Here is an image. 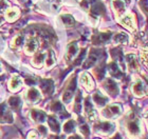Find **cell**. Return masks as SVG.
Instances as JSON below:
<instances>
[{
    "label": "cell",
    "instance_id": "cell-1",
    "mask_svg": "<svg viewBox=\"0 0 148 139\" xmlns=\"http://www.w3.org/2000/svg\"><path fill=\"white\" fill-rule=\"evenodd\" d=\"M13 117L12 113L8 108L5 103H1L0 104V122L1 123H8V122H12Z\"/></svg>",
    "mask_w": 148,
    "mask_h": 139
},
{
    "label": "cell",
    "instance_id": "cell-2",
    "mask_svg": "<svg viewBox=\"0 0 148 139\" xmlns=\"http://www.w3.org/2000/svg\"><path fill=\"white\" fill-rule=\"evenodd\" d=\"M75 89H76V78L74 77L71 80V82L69 83V85H68V87H67V90H66L65 94H64V96H62V99H64V101H65L66 103H68V102L71 100Z\"/></svg>",
    "mask_w": 148,
    "mask_h": 139
},
{
    "label": "cell",
    "instance_id": "cell-3",
    "mask_svg": "<svg viewBox=\"0 0 148 139\" xmlns=\"http://www.w3.org/2000/svg\"><path fill=\"white\" fill-rule=\"evenodd\" d=\"M40 87L45 94L50 95V94H52L53 90H54V82L51 79H42L40 82Z\"/></svg>",
    "mask_w": 148,
    "mask_h": 139
},
{
    "label": "cell",
    "instance_id": "cell-4",
    "mask_svg": "<svg viewBox=\"0 0 148 139\" xmlns=\"http://www.w3.org/2000/svg\"><path fill=\"white\" fill-rule=\"evenodd\" d=\"M95 130L99 131V132H102V133L109 134L111 132H113L114 125L111 122H108V121H106V122H99V123H97L95 125Z\"/></svg>",
    "mask_w": 148,
    "mask_h": 139
},
{
    "label": "cell",
    "instance_id": "cell-5",
    "mask_svg": "<svg viewBox=\"0 0 148 139\" xmlns=\"http://www.w3.org/2000/svg\"><path fill=\"white\" fill-rule=\"evenodd\" d=\"M120 112H121L120 105L113 104V105L107 106V108L104 110V112H103V115L107 118H111V117H113V116H115V115L120 114Z\"/></svg>",
    "mask_w": 148,
    "mask_h": 139
},
{
    "label": "cell",
    "instance_id": "cell-6",
    "mask_svg": "<svg viewBox=\"0 0 148 139\" xmlns=\"http://www.w3.org/2000/svg\"><path fill=\"white\" fill-rule=\"evenodd\" d=\"M99 55H101V51H95V49H92V52L90 53L89 57L87 59V61L84 63V68H90V66H92L96 61H97V59H99Z\"/></svg>",
    "mask_w": 148,
    "mask_h": 139
},
{
    "label": "cell",
    "instance_id": "cell-7",
    "mask_svg": "<svg viewBox=\"0 0 148 139\" xmlns=\"http://www.w3.org/2000/svg\"><path fill=\"white\" fill-rule=\"evenodd\" d=\"M104 87L106 89V91L110 94V95H117L119 93V87H117L116 83L114 82L112 79H106L105 83H104Z\"/></svg>",
    "mask_w": 148,
    "mask_h": 139
},
{
    "label": "cell",
    "instance_id": "cell-8",
    "mask_svg": "<svg viewBox=\"0 0 148 139\" xmlns=\"http://www.w3.org/2000/svg\"><path fill=\"white\" fill-rule=\"evenodd\" d=\"M111 38L110 33H99L97 35H94L92 38L93 43L94 44H102L105 42H108Z\"/></svg>",
    "mask_w": 148,
    "mask_h": 139
},
{
    "label": "cell",
    "instance_id": "cell-9",
    "mask_svg": "<svg viewBox=\"0 0 148 139\" xmlns=\"http://www.w3.org/2000/svg\"><path fill=\"white\" fill-rule=\"evenodd\" d=\"M38 49V40L35 37H30L25 43V51L28 53H34Z\"/></svg>",
    "mask_w": 148,
    "mask_h": 139
},
{
    "label": "cell",
    "instance_id": "cell-10",
    "mask_svg": "<svg viewBox=\"0 0 148 139\" xmlns=\"http://www.w3.org/2000/svg\"><path fill=\"white\" fill-rule=\"evenodd\" d=\"M80 81H82V84H83L88 91H91L93 87H94V82H93L92 78L90 77V75L87 74V73H84V74L82 75Z\"/></svg>",
    "mask_w": 148,
    "mask_h": 139
},
{
    "label": "cell",
    "instance_id": "cell-11",
    "mask_svg": "<svg viewBox=\"0 0 148 139\" xmlns=\"http://www.w3.org/2000/svg\"><path fill=\"white\" fill-rule=\"evenodd\" d=\"M112 6L114 9V12L116 15H121L125 11V1L124 0H112Z\"/></svg>",
    "mask_w": 148,
    "mask_h": 139
},
{
    "label": "cell",
    "instance_id": "cell-12",
    "mask_svg": "<svg viewBox=\"0 0 148 139\" xmlns=\"http://www.w3.org/2000/svg\"><path fill=\"white\" fill-rule=\"evenodd\" d=\"M27 98H28V101H30L31 103H37L40 100V94L36 89L33 87L28 92Z\"/></svg>",
    "mask_w": 148,
    "mask_h": 139
},
{
    "label": "cell",
    "instance_id": "cell-13",
    "mask_svg": "<svg viewBox=\"0 0 148 139\" xmlns=\"http://www.w3.org/2000/svg\"><path fill=\"white\" fill-rule=\"evenodd\" d=\"M20 87H21V79H20L19 76H14V77L11 79V81H10V85H9L10 91L16 92V91H18Z\"/></svg>",
    "mask_w": 148,
    "mask_h": 139
},
{
    "label": "cell",
    "instance_id": "cell-14",
    "mask_svg": "<svg viewBox=\"0 0 148 139\" xmlns=\"http://www.w3.org/2000/svg\"><path fill=\"white\" fill-rule=\"evenodd\" d=\"M128 127V131L130 132V134L132 135H138L140 133V124L138 119H133V120H130L127 124Z\"/></svg>",
    "mask_w": 148,
    "mask_h": 139
},
{
    "label": "cell",
    "instance_id": "cell-15",
    "mask_svg": "<svg viewBox=\"0 0 148 139\" xmlns=\"http://www.w3.org/2000/svg\"><path fill=\"white\" fill-rule=\"evenodd\" d=\"M77 51H78V47H77L76 42H71V43L69 44L68 51H67V56H66V58H67L68 61L72 60V58L77 54Z\"/></svg>",
    "mask_w": 148,
    "mask_h": 139
},
{
    "label": "cell",
    "instance_id": "cell-16",
    "mask_svg": "<svg viewBox=\"0 0 148 139\" xmlns=\"http://www.w3.org/2000/svg\"><path fill=\"white\" fill-rule=\"evenodd\" d=\"M85 111H86L88 117L90 118V120H94L96 117V114L94 110H93V106L91 104V102L89 101V99H86L85 100Z\"/></svg>",
    "mask_w": 148,
    "mask_h": 139
},
{
    "label": "cell",
    "instance_id": "cell-17",
    "mask_svg": "<svg viewBox=\"0 0 148 139\" xmlns=\"http://www.w3.org/2000/svg\"><path fill=\"white\" fill-rule=\"evenodd\" d=\"M31 116L33 118V120L36 122H42L46 119V113L40 110H32Z\"/></svg>",
    "mask_w": 148,
    "mask_h": 139
},
{
    "label": "cell",
    "instance_id": "cell-18",
    "mask_svg": "<svg viewBox=\"0 0 148 139\" xmlns=\"http://www.w3.org/2000/svg\"><path fill=\"white\" fill-rule=\"evenodd\" d=\"M109 72H110V74L113 77H116V78H121L122 75H123L121 70L119 68V66H117L116 62H111L110 64H109Z\"/></svg>",
    "mask_w": 148,
    "mask_h": 139
},
{
    "label": "cell",
    "instance_id": "cell-19",
    "mask_svg": "<svg viewBox=\"0 0 148 139\" xmlns=\"http://www.w3.org/2000/svg\"><path fill=\"white\" fill-rule=\"evenodd\" d=\"M51 108H52L53 112H56V113H59L60 114V116H68V114L66 113L65 108H64V106H62V104L60 103L59 101H55L54 103H53L52 105H51Z\"/></svg>",
    "mask_w": 148,
    "mask_h": 139
},
{
    "label": "cell",
    "instance_id": "cell-20",
    "mask_svg": "<svg viewBox=\"0 0 148 139\" xmlns=\"http://www.w3.org/2000/svg\"><path fill=\"white\" fill-rule=\"evenodd\" d=\"M121 23L124 25V26H126V28H131V30H133L134 28V19H133L132 16L130 15H127L126 17H124L122 20H121Z\"/></svg>",
    "mask_w": 148,
    "mask_h": 139
},
{
    "label": "cell",
    "instance_id": "cell-21",
    "mask_svg": "<svg viewBox=\"0 0 148 139\" xmlns=\"http://www.w3.org/2000/svg\"><path fill=\"white\" fill-rule=\"evenodd\" d=\"M9 105L13 110H18L20 108V105H21V100L17 96H12L9 99Z\"/></svg>",
    "mask_w": 148,
    "mask_h": 139
},
{
    "label": "cell",
    "instance_id": "cell-22",
    "mask_svg": "<svg viewBox=\"0 0 148 139\" xmlns=\"http://www.w3.org/2000/svg\"><path fill=\"white\" fill-rule=\"evenodd\" d=\"M126 59H127V62H128V64H129V68L131 70H136V68H139V62L136 60V57L134 55H127L126 56Z\"/></svg>",
    "mask_w": 148,
    "mask_h": 139
},
{
    "label": "cell",
    "instance_id": "cell-23",
    "mask_svg": "<svg viewBox=\"0 0 148 139\" xmlns=\"http://www.w3.org/2000/svg\"><path fill=\"white\" fill-rule=\"evenodd\" d=\"M93 100L95 101V103H97L99 105H104L106 104V102L108 101V98L105 97V96L101 94L99 92H96L94 95H93Z\"/></svg>",
    "mask_w": 148,
    "mask_h": 139
},
{
    "label": "cell",
    "instance_id": "cell-24",
    "mask_svg": "<svg viewBox=\"0 0 148 139\" xmlns=\"http://www.w3.org/2000/svg\"><path fill=\"white\" fill-rule=\"evenodd\" d=\"M105 12V6L102 2H94L92 5V13L94 15H101Z\"/></svg>",
    "mask_w": 148,
    "mask_h": 139
},
{
    "label": "cell",
    "instance_id": "cell-25",
    "mask_svg": "<svg viewBox=\"0 0 148 139\" xmlns=\"http://www.w3.org/2000/svg\"><path fill=\"white\" fill-rule=\"evenodd\" d=\"M49 125L51 127V130L53 132H55V133H58L59 130H60V127H59V122L58 120L56 119L55 117H53V116H50L49 117Z\"/></svg>",
    "mask_w": 148,
    "mask_h": 139
},
{
    "label": "cell",
    "instance_id": "cell-26",
    "mask_svg": "<svg viewBox=\"0 0 148 139\" xmlns=\"http://www.w3.org/2000/svg\"><path fill=\"white\" fill-rule=\"evenodd\" d=\"M62 22H64V24H65L67 28H71V26H73V25L75 24V20H74V18L71 15H68V14L62 15Z\"/></svg>",
    "mask_w": 148,
    "mask_h": 139
},
{
    "label": "cell",
    "instance_id": "cell-27",
    "mask_svg": "<svg viewBox=\"0 0 148 139\" xmlns=\"http://www.w3.org/2000/svg\"><path fill=\"white\" fill-rule=\"evenodd\" d=\"M45 57H46V54L45 53H37L36 56L33 59V64L35 66H40L42 64L43 60H45Z\"/></svg>",
    "mask_w": 148,
    "mask_h": 139
},
{
    "label": "cell",
    "instance_id": "cell-28",
    "mask_svg": "<svg viewBox=\"0 0 148 139\" xmlns=\"http://www.w3.org/2000/svg\"><path fill=\"white\" fill-rule=\"evenodd\" d=\"M5 15H6L8 20L12 22V21H14V20L17 19V17L19 16V12L16 9H9V11L6 12Z\"/></svg>",
    "mask_w": 148,
    "mask_h": 139
},
{
    "label": "cell",
    "instance_id": "cell-29",
    "mask_svg": "<svg viewBox=\"0 0 148 139\" xmlns=\"http://www.w3.org/2000/svg\"><path fill=\"white\" fill-rule=\"evenodd\" d=\"M133 92L136 93L138 96L144 95V84L142 83V81L136 82V84L133 85Z\"/></svg>",
    "mask_w": 148,
    "mask_h": 139
},
{
    "label": "cell",
    "instance_id": "cell-30",
    "mask_svg": "<svg viewBox=\"0 0 148 139\" xmlns=\"http://www.w3.org/2000/svg\"><path fill=\"white\" fill-rule=\"evenodd\" d=\"M74 127H75V121L69 120L68 122L64 125V130H65L66 133H71V132L74 131Z\"/></svg>",
    "mask_w": 148,
    "mask_h": 139
},
{
    "label": "cell",
    "instance_id": "cell-31",
    "mask_svg": "<svg viewBox=\"0 0 148 139\" xmlns=\"http://www.w3.org/2000/svg\"><path fill=\"white\" fill-rule=\"evenodd\" d=\"M94 74L97 77V79H102L104 77V74H105V68H104V64H101L99 66L96 68V70H94Z\"/></svg>",
    "mask_w": 148,
    "mask_h": 139
},
{
    "label": "cell",
    "instance_id": "cell-32",
    "mask_svg": "<svg viewBox=\"0 0 148 139\" xmlns=\"http://www.w3.org/2000/svg\"><path fill=\"white\" fill-rule=\"evenodd\" d=\"M80 106H82V94L80 92L77 94L76 98H75V106H74V110L75 112L79 113L80 112Z\"/></svg>",
    "mask_w": 148,
    "mask_h": 139
},
{
    "label": "cell",
    "instance_id": "cell-33",
    "mask_svg": "<svg viewBox=\"0 0 148 139\" xmlns=\"http://www.w3.org/2000/svg\"><path fill=\"white\" fill-rule=\"evenodd\" d=\"M114 41L116 43H126L127 36L125 34H117L114 36Z\"/></svg>",
    "mask_w": 148,
    "mask_h": 139
},
{
    "label": "cell",
    "instance_id": "cell-34",
    "mask_svg": "<svg viewBox=\"0 0 148 139\" xmlns=\"http://www.w3.org/2000/svg\"><path fill=\"white\" fill-rule=\"evenodd\" d=\"M54 62H55L54 53H53V51H50L49 56H48V59H47V65H48V66H51V65L54 64Z\"/></svg>",
    "mask_w": 148,
    "mask_h": 139
},
{
    "label": "cell",
    "instance_id": "cell-35",
    "mask_svg": "<svg viewBox=\"0 0 148 139\" xmlns=\"http://www.w3.org/2000/svg\"><path fill=\"white\" fill-rule=\"evenodd\" d=\"M23 40H25V36H22V35H20V36H17V37L14 39V41H13V46H19L21 45L22 43H23Z\"/></svg>",
    "mask_w": 148,
    "mask_h": 139
},
{
    "label": "cell",
    "instance_id": "cell-36",
    "mask_svg": "<svg viewBox=\"0 0 148 139\" xmlns=\"http://www.w3.org/2000/svg\"><path fill=\"white\" fill-rule=\"evenodd\" d=\"M9 2L6 0H0V13H3L5 9H9Z\"/></svg>",
    "mask_w": 148,
    "mask_h": 139
},
{
    "label": "cell",
    "instance_id": "cell-37",
    "mask_svg": "<svg viewBox=\"0 0 148 139\" xmlns=\"http://www.w3.org/2000/svg\"><path fill=\"white\" fill-rule=\"evenodd\" d=\"M140 6L141 9L145 12V14L147 15L148 14V0H141L140 1Z\"/></svg>",
    "mask_w": 148,
    "mask_h": 139
},
{
    "label": "cell",
    "instance_id": "cell-38",
    "mask_svg": "<svg viewBox=\"0 0 148 139\" xmlns=\"http://www.w3.org/2000/svg\"><path fill=\"white\" fill-rule=\"evenodd\" d=\"M80 132H82L85 136H88V135H89V133H90L88 125H87V124H82V125H80Z\"/></svg>",
    "mask_w": 148,
    "mask_h": 139
},
{
    "label": "cell",
    "instance_id": "cell-39",
    "mask_svg": "<svg viewBox=\"0 0 148 139\" xmlns=\"http://www.w3.org/2000/svg\"><path fill=\"white\" fill-rule=\"evenodd\" d=\"M85 55H86V49H83L82 51V53H80V55L78 56V58L76 59V61H75V64H79V63H82V61H83V59L85 58Z\"/></svg>",
    "mask_w": 148,
    "mask_h": 139
},
{
    "label": "cell",
    "instance_id": "cell-40",
    "mask_svg": "<svg viewBox=\"0 0 148 139\" xmlns=\"http://www.w3.org/2000/svg\"><path fill=\"white\" fill-rule=\"evenodd\" d=\"M28 139H38V136H37L36 132H35V131H31V132H29Z\"/></svg>",
    "mask_w": 148,
    "mask_h": 139
},
{
    "label": "cell",
    "instance_id": "cell-41",
    "mask_svg": "<svg viewBox=\"0 0 148 139\" xmlns=\"http://www.w3.org/2000/svg\"><path fill=\"white\" fill-rule=\"evenodd\" d=\"M38 130H39L40 133L43 134V135H46V134H47V129L43 127V125H39V127H38Z\"/></svg>",
    "mask_w": 148,
    "mask_h": 139
},
{
    "label": "cell",
    "instance_id": "cell-42",
    "mask_svg": "<svg viewBox=\"0 0 148 139\" xmlns=\"http://www.w3.org/2000/svg\"><path fill=\"white\" fill-rule=\"evenodd\" d=\"M51 139H65V137L64 136H52Z\"/></svg>",
    "mask_w": 148,
    "mask_h": 139
},
{
    "label": "cell",
    "instance_id": "cell-43",
    "mask_svg": "<svg viewBox=\"0 0 148 139\" xmlns=\"http://www.w3.org/2000/svg\"><path fill=\"white\" fill-rule=\"evenodd\" d=\"M69 139H82L79 136H77V135H74V136H71Z\"/></svg>",
    "mask_w": 148,
    "mask_h": 139
},
{
    "label": "cell",
    "instance_id": "cell-44",
    "mask_svg": "<svg viewBox=\"0 0 148 139\" xmlns=\"http://www.w3.org/2000/svg\"><path fill=\"white\" fill-rule=\"evenodd\" d=\"M112 139H123V138H122V136H121V135H119V134H117V135H115V136H114Z\"/></svg>",
    "mask_w": 148,
    "mask_h": 139
},
{
    "label": "cell",
    "instance_id": "cell-45",
    "mask_svg": "<svg viewBox=\"0 0 148 139\" xmlns=\"http://www.w3.org/2000/svg\"><path fill=\"white\" fill-rule=\"evenodd\" d=\"M0 71H1V65H0Z\"/></svg>",
    "mask_w": 148,
    "mask_h": 139
},
{
    "label": "cell",
    "instance_id": "cell-46",
    "mask_svg": "<svg viewBox=\"0 0 148 139\" xmlns=\"http://www.w3.org/2000/svg\"><path fill=\"white\" fill-rule=\"evenodd\" d=\"M49 1H54V0H49Z\"/></svg>",
    "mask_w": 148,
    "mask_h": 139
}]
</instances>
